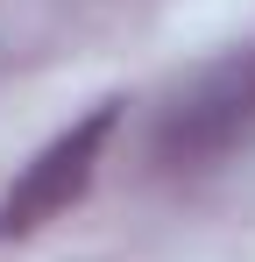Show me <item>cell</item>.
Instances as JSON below:
<instances>
[{
  "instance_id": "cell-1",
  "label": "cell",
  "mask_w": 255,
  "mask_h": 262,
  "mask_svg": "<svg viewBox=\"0 0 255 262\" xmlns=\"http://www.w3.org/2000/svg\"><path fill=\"white\" fill-rule=\"evenodd\" d=\"M248 142H255V50H241V57L199 71L192 85L170 99L163 128H156V163L206 170V163L248 149Z\"/></svg>"
},
{
  "instance_id": "cell-2",
  "label": "cell",
  "mask_w": 255,
  "mask_h": 262,
  "mask_svg": "<svg viewBox=\"0 0 255 262\" xmlns=\"http://www.w3.org/2000/svg\"><path fill=\"white\" fill-rule=\"evenodd\" d=\"M121 121V106L107 99V106H92L85 121H71L64 135H50L36 156L14 170L7 184V199H0V241H14V234H36L50 227L57 213H71L85 199V184L99 177V156H107V135Z\"/></svg>"
}]
</instances>
